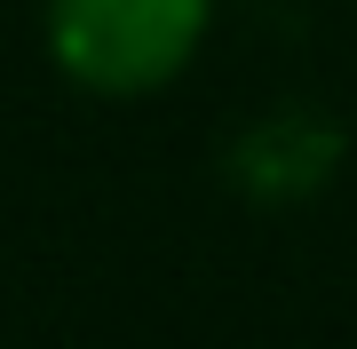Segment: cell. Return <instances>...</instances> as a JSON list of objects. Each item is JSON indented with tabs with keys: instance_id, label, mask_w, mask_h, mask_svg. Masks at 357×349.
Wrapping results in <instances>:
<instances>
[{
	"instance_id": "1",
	"label": "cell",
	"mask_w": 357,
	"mask_h": 349,
	"mask_svg": "<svg viewBox=\"0 0 357 349\" xmlns=\"http://www.w3.org/2000/svg\"><path fill=\"white\" fill-rule=\"evenodd\" d=\"M215 0H48L56 64L96 95H143L191 64Z\"/></svg>"
}]
</instances>
